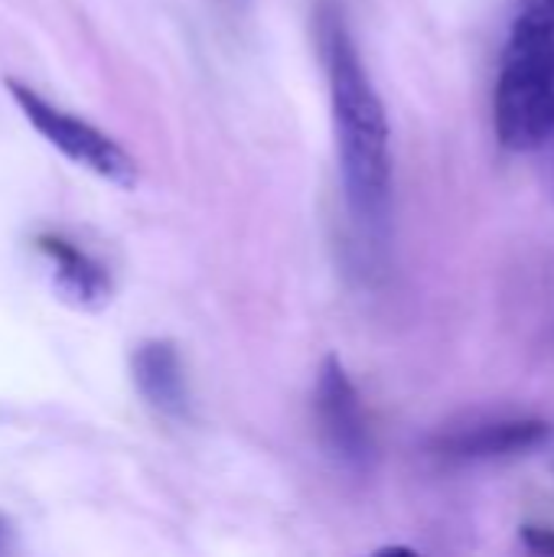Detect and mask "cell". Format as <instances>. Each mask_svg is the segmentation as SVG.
I'll use <instances>...</instances> for the list:
<instances>
[{"label":"cell","mask_w":554,"mask_h":557,"mask_svg":"<svg viewBox=\"0 0 554 557\" xmlns=\"http://www.w3.org/2000/svg\"><path fill=\"white\" fill-rule=\"evenodd\" d=\"M320 46L330 78L333 131L349 219L369 251H382L392 225V131L359 49L336 7L320 10Z\"/></svg>","instance_id":"6da1fadb"},{"label":"cell","mask_w":554,"mask_h":557,"mask_svg":"<svg viewBox=\"0 0 554 557\" xmlns=\"http://www.w3.org/2000/svg\"><path fill=\"white\" fill-rule=\"evenodd\" d=\"M496 137L513 153H535L554 137V7L519 3L509 29L496 98Z\"/></svg>","instance_id":"7a4b0ae2"},{"label":"cell","mask_w":554,"mask_h":557,"mask_svg":"<svg viewBox=\"0 0 554 557\" xmlns=\"http://www.w3.org/2000/svg\"><path fill=\"white\" fill-rule=\"evenodd\" d=\"M7 91L10 98L16 101V108L26 114V121L59 150L65 153L72 163L85 166L88 173L108 180L111 186H121V189H131L137 186V163L134 157L114 140L108 137L104 131H98L95 124L56 108L52 101H46L36 88L16 82V78H7Z\"/></svg>","instance_id":"3957f363"},{"label":"cell","mask_w":554,"mask_h":557,"mask_svg":"<svg viewBox=\"0 0 554 557\" xmlns=\"http://www.w3.org/2000/svg\"><path fill=\"white\" fill-rule=\"evenodd\" d=\"M313 418L323 447L330 457L353 470L366 473L376 463V437L362 408V398L346 372V366L336 356H327L317 372L313 385Z\"/></svg>","instance_id":"277c9868"},{"label":"cell","mask_w":554,"mask_h":557,"mask_svg":"<svg viewBox=\"0 0 554 557\" xmlns=\"http://www.w3.org/2000/svg\"><path fill=\"white\" fill-rule=\"evenodd\" d=\"M554 428L545 418H480L460 428H447L431 441L434 457L454 463H487L532 454L552 441Z\"/></svg>","instance_id":"5b68a950"},{"label":"cell","mask_w":554,"mask_h":557,"mask_svg":"<svg viewBox=\"0 0 554 557\" xmlns=\"http://www.w3.org/2000/svg\"><path fill=\"white\" fill-rule=\"evenodd\" d=\"M36 251L49 268L56 294L65 304L78 310H101L104 304H111V294H114L111 274L85 248H78L59 232H42L36 238Z\"/></svg>","instance_id":"8992f818"},{"label":"cell","mask_w":554,"mask_h":557,"mask_svg":"<svg viewBox=\"0 0 554 557\" xmlns=\"http://www.w3.org/2000/svg\"><path fill=\"white\" fill-rule=\"evenodd\" d=\"M131 375L140 398L163 418L183 421L189 414V382L183 359L170 339H144L131 356Z\"/></svg>","instance_id":"52a82bcc"},{"label":"cell","mask_w":554,"mask_h":557,"mask_svg":"<svg viewBox=\"0 0 554 557\" xmlns=\"http://www.w3.org/2000/svg\"><path fill=\"white\" fill-rule=\"evenodd\" d=\"M522 545L535 555L554 557V529H542V525H522Z\"/></svg>","instance_id":"ba28073f"},{"label":"cell","mask_w":554,"mask_h":557,"mask_svg":"<svg viewBox=\"0 0 554 557\" xmlns=\"http://www.w3.org/2000/svg\"><path fill=\"white\" fill-rule=\"evenodd\" d=\"M539 157H542V176H545V186H549V196L554 199V137L545 144V147H539L535 150Z\"/></svg>","instance_id":"9c48e42d"},{"label":"cell","mask_w":554,"mask_h":557,"mask_svg":"<svg viewBox=\"0 0 554 557\" xmlns=\"http://www.w3.org/2000/svg\"><path fill=\"white\" fill-rule=\"evenodd\" d=\"M13 548H16V532H13L10 519L0 516V555H10Z\"/></svg>","instance_id":"30bf717a"},{"label":"cell","mask_w":554,"mask_h":557,"mask_svg":"<svg viewBox=\"0 0 554 557\" xmlns=\"http://www.w3.org/2000/svg\"><path fill=\"white\" fill-rule=\"evenodd\" d=\"M522 3H549V7H554V0H522Z\"/></svg>","instance_id":"8fae6325"}]
</instances>
